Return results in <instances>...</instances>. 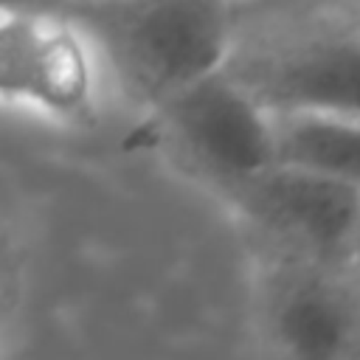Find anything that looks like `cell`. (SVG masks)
I'll return each instance as SVG.
<instances>
[{
    "label": "cell",
    "mask_w": 360,
    "mask_h": 360,
    "mask_svg": "<svg viewBox=\"0 0 360 360\" xmlns=\"http://www.w3.org/2000/svg\"><path fill=\"white\" fill-rule=\"evenodd\" d=\"M222 68L270 112L360 118V0H233Z\"/></svg>",
    "instance_id": "1"
},
{
    "label": "cell",
    "mask_w": 360,
    "mask_h": 360,
    "mask_svg": "<svg viewBox=\"0 0 360 360\" xmlns=\"http://www.w3.org/2000/svg\"><path fill=\"white\" fill-rule=\"evenodd\" d=\"M65 14L141 112L219 70L233 39V0H68Z\"/></svg>",
    "instance_id": "2"
},
{
    "label": "cell",
    "mask_w": 360,
    "mask_h": 360,
    "mask_svg": "<svg viewBox=\"0 0 360 360\" xmlns=\"http://www.w3.org/2000/svg\"><path fill=\"white\" fill-rule=\"evenodd\" d=\"M250 332L281 360H360V264L256 253Z\"/></svg>",
    "instance_id": "3"
},
{
    "label": "cell",
    "mask_w": 360,
    "mask_h": 360,
    "mask_svg": "<svg viewBox=\"0 0 360 360\" xmlns=\"http://www.w3.org/2000/svg\"><path fill=\"white\" fill-rule=\"evenodd\" d=\"M132 143L160 152L211 194L273 163L270 112L253 101L225 68L211 70L143 112Z\"/></svg>",
    "instance_id": "4"
},
{
    "label": "cell",
    "mask_w": 360,
    "mask_h": 360,
    "mask_svg": "<svg viewBox=\"0 0 360 360\" xmlns=\"http://www.w3.org/2000/svg\"><path fill=\"white\" fill-rule=\"evenodd\" d=\"M217 197L248 231L256 253L354 262L360 188L287 163H267Z\"/></svg>",
    "instance_id": "5"
},
{
    "label": "cell",
    "mask_w": 360,
    "mask_h": 360,
    "mask_svg": "<svg viewBox=\"0 0 360 360\" xmlns=\"http://www.w3.org/2000/svg\"><path fill=\"white\" fill-rule=\"evenodd\" d=\"M93 48L65 11L0 14V98L65 124L96 121Z\"/></svg>",
    "instance_id": "6"
},
{
    "label": "cell",
    "mask_w": 360,
    "mask_h": 360,
    "mask_svg": "<svg viewBox=\"0 0 360 360\" xmlns=\"http://www.w3.org/2000/svg\"><path fill=\"white\" fill-rule=\"evenodd\" d=\"M270 132L276 163L360 188V118L323 110H273Z\"/></svg>",
    "instance_id": "7"
},
{
    "label": "cell",
    "mask_w": 360,
    "mask_h": 360,
    "mask_svg": "<svg viewBox=\"0 0 360 360\" xmlns=\"http://www.w3.org/2000/svg\"><path fill=\"white\" fill-rule=\"evenodd\" d=\"M17 292V267L8 242L0 236V323L11 312V301Z\"/></svg>",
    "instance_id": "8"
},
{
    "label": "cell",
    "mask_w": 360,
    "mask_h": 360,
    "mask_svg": "<svg viewBox=\"0 0 360 360\" xmlns=\"http://www.w3.org/2000/svg\"><path fill=\"white\" fill-rule=\"evenodd\" d=\"M68 0H0V14L6 11H65Z\"/></svg>",
    "instance_id": "9"
},
{
    "label": "cell",
    "mask_w": 360,
    "mask_h": 360,
    "mask_svg": "<svg viewBox=\"0 0 360 360\" xmlns=\"http://www.w3.org/2000/svg\"><path fill=\"white\" fill-rule=\"evenodd\" d=\"M354 262L360 264V219H357V239H354Z\"/></svg>",
    "instance_id": "10"
}]
</instances>
